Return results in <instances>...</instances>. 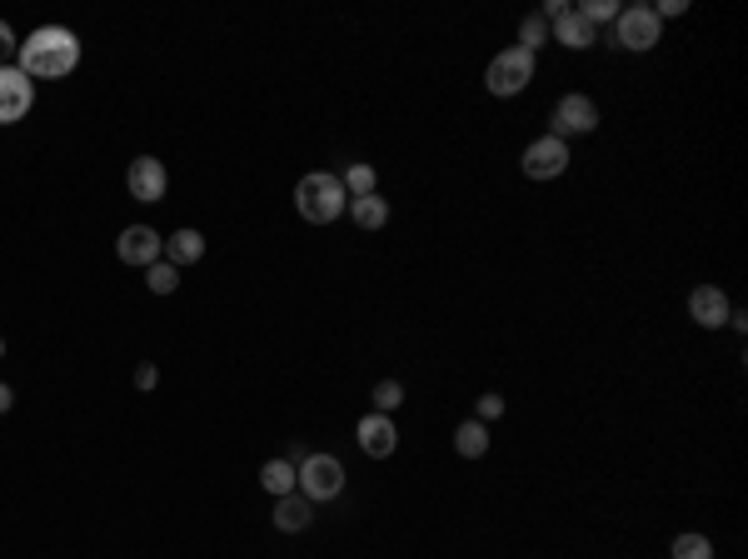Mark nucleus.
<instances>
[{"instance_id":"nucleus-17","label":"nucleus","mask_w":748,"mask_h":559,"mask_svg":"<svg viewBox=\"0 0 748 559\" xmlns=\"http://www.w3.org/2000/svg\"><path fill=\"white\" fill-rule=\"evenodd\" d=\"M350 215H355L360 230H384V220H389V200L374 190V195H365V200H350Z\"/></svg>"},{"instance_id":"nucleus-13","label":"nucleus","mask_w":748,"mask_h":559,"mask_svg":"<svg viewBox=\"0 0 748 559\" xmlns=\"http://www.w3.org/2000/svg\"><path fill=\"white\" fill-rule=\"evenodd\" d=\"M310 525H315V505H310L300 490L275 500V530H280V535H305Z\"/></svg>"},{"instance_id":"nucleus-26","label":"nucleus","mask_w":748,"mask_h":559,"mask_svg":"<svg viewBox=\"0 0 748 559\" xmlns=\"http://www.w3.org/2000/svg\"><path fill=\"white\" fill-rule=\"evenodd\" d=\"M15 50H20V40H15V30L0 20V65H10V60H15Z\"/></svg>"},{"instance_id":"nucleus-18","label":"nucleus","mask_w":748,"mask_h":559,"mask_svg":"<svg viewBox=\"0 0 748 559\" xmlns=\"http://www.w3.org/2000/svg\"><path fill=\"white\" fill-rule=\"evenodd\" d=\"M260 485H265L275 500H280V495H295V465H290V460H265Z\"/></svg>"},{"instance_id":"nucleus-3","label":"nucleus","mask_w":748,"mask_h":559,"mask_svg":"<svg viewBox=\"0 0 748 559\" xmlns=\"http://www.w3.org/2000/svg\"><path fill=\"white\" fill-rule=\"evenodd\" d=\"M295 490L310 500V505H330L345 495V465L335 455H310L300 470H295Z\"/></svg>"},{"instance_id":"nucleus-1","label":"nucleus","mask_w":748,"mask_h":559,"mask_svg":"<svg viewBox=\"0 0 748 559\" xmlns=\"http://www.w3.org/2000/svg\"><path fill=\"white\" fill-rule=\"evenodd\" d=\"M15 65H20L30 80H65V75L80 65V35L65 30V25H40L35 35L20 40Z\"/></svg>"},{"instance_id":"nucleus-9","label":"nucleus","mask_w":748,"mask_h":559,"mask_svg":"<svg viewBox=\"0 0 748 559\" xmlns=\"http://www.w3.org/2000/svg\"><path fill=\"white\" fill-rule=\"evenodd\" d=\"M30 105H35V80L20 65H0V125L25 120Z\"/></svg>"},{"instance_id":"nucleus-29","label":"nucleus","mask_w":748,"mask_h":559,"mask_svg":"<svg viewBox=\"0 0 748 559\" xmlns=\"http://www.w3.org/2000/svg\"><path fill=\"white\" fill-rule=\"evenodd\" d=\"M285 460H290V465H295V470H300V465H305V460H310V450H305V445H295V450H290V455H285Z\"/></svg>"},{"instance_id":"nucleus-32","label":"nucleus","mask_w":748,"mask_h":559,"mask_svg":"<svg viewBox=\"0 0 748 559\" xmlns=\"http://www.w3.org/2000/svg\"><path fill=\"white\" fill-rule=\"evenodd\" d=\"M0 355H5V340H0Z\"/></svg>"},{"instance_id":"nucleus-15","label":"nucleus","mask_w":748,"mask_h":559,"mask_svg":"<svg viewBox=\"0 0 748 559\" xmlns=\"http://www.w3.org/2000/svg\"><path fill=\"white\" fill-rule=\"evenodd\" d=\"M165 260H170L175 270L200 265V260H205V235H200V230H175V235L165 240Z\"/></svg>"},{"instance_id":"nucleus-8","label":"nucleus","mask_w":748,"mask_h":559,"mask_svg":"<svg viewBox=\"0 0 748 559\" xmlns=\"http://www.w3.org/2000/svg\"><path fill=\"white\" fill-rule=\"evenodd\" d=\"M519 170H524L529 180H559V175L569 170V145H564L559 135H539V140L524 150Z\"/></svg>"},{"instance_id":"nucleus-6","label":"nucleus","mask_w":748,"mask_h":559,"mask_svg":"<svg viewBox=\"0 0 748 559\" xmlns=\"http://www.w3.org/2000/svg\"><path fill=\"white\" fill-rule=\"evenodd\" d=\"M549 125H554L549 135H559V140H569V135H589V130H599V105H594L584 90L559 95V105H554V120H549Z\"/></svg>"},{"instance_id":"nucleus-10","label":"nucleus","mask_w":748,"mask_h":559,"mask_svg":"<svg viewBox=\"0 0 748 559\" xmlns=\"http://www.w3.org/2000/svg\"><path fill=\"white\" fill-rule=\"evenodd\" d=\"M160 250H165V240H160L150 225H125L120 240H115L120 265H135V270H150V265L160 260Z\"/></svg>"},{"instance_id":"nucleus-4","label":"nucleus","mask_w":748,"mask_h":559,"mask_svg":"<svg viewBox=\"0 0 748 559\" xmlns=\"http://www.w3.org/2000/svg\"><path fill=\"white\" fill-rule=\"evenodd\" d=\"M529 80H534V55L519 50V45L499 50V55L489 60V70H484V85H489V95H499V100L529 90Z\"/></svg>"},{"instance_id":"nucleus-5","label":"nucleus","mask_w":748,"mask_h":559,"mask_svg":"<svg viewBox=\"0 0 748 559\" xmlns=\"http://www.w3.org/2000/svg\"><path fill=\"white\" fill-rule=\"evenodd\" d=\"M659 25H664V20H659L649 5H624V10H619V20H614V45H619V50H639V55H644V50H654V45H659Z\"/></svg>"},{"instance_id":"nucleus-20","label":"nucleus","mask_w":748,"mask_h":559,"mask_svg":"<svg viewBox=\"0 0 748 559\" xmlns=\"http://www.w3.org/2000/svg\"><path fill=\"white\" fill-rule=\"evenodd\" d=\"M145 290H150V295H175V290H180V270H175L170 260H155V265L145 270Z\"/></svg>"},{"instance_id":"nucleus-22","label":"nucleus","mask_w":748,"mask_h":559,"mask_svg":"<svg viewBox=\"0 0 748 559\" xmlns=\"http://www.w3.org/2000/svg\"><path fill=\"white\" fill-rule=\"evenodd\" d=\"M370 400H374V415H389V420H394V410L404 405V385H399V380H379Z\"/></svg>"},{"instance_id":"nucleus-14","label":"nucleus","mask_w":748,"mask_h":559,"mask_svg":"<svg viewBox=\"0 0 748 559\" xmlns=\"http://www.w3.org/2000/svg\"><path fill=\"white\" fill-rule=\"evenodd\" d=\"M549 40H559V45H569V50H589V45L599 40V30L569 5V15H559V20L549 25Z\"/></svg>"},{"instance_id":"nucleus-28","label":"nucleus","mask_w":748,"mask_h":559,"mask_svg":"<svg viewBox=\"0 0 748 559\" xmlns=\"http://www.w3.org/2000/svg\"><path fill=\"white\" fill-rule=\"evenodd\" d=\"M649 10L664 20V15H684V10H689V0H659V5H649Z\"/></svg>"},{"instance_id":"nucleus-24","label":"nucleus","mask_w":748,"mask_h":559,"mask_svg":"<svg viewBox=\"0 0 748 559\" xmlns=\"http://www.w3.org/2000/svg\"><path fill=\"white\" fill-rule=\"evenodd\" d=\"M574 10H579V15H584V20L599 30V25H614L624 5H614V0H584V5H574Z\"/></svg>"},{"instance_id":"nucleus-23","label":"nucleus","mask_w":748,"mask_h":559,"mask_svg":"<svg viewBox=\"0 0 748 559\" xmlns=\"http://www.w3.org/2000/svg\"><path fill=\"white\" fill-rule=\"evenodd\" d=\"M669 555L674 559H714V545H709V535H679V540L669 545Z\"/></svg>"},{"instance_id":"nucleus-16","label":"nucleus","mask_w":748,"mask_h":559,"mask_svg":"<svg viewBox=\"0 0 748 559\" xmlns=\"http://www.w3.org/2000/svg\"><path fill=\"white\" fill-rule=\"evenodd\" d=\"M454 450H459L464 460H484V455H489V425L464 420V425L454 430Z\"/></svg>"},{"instance_id":"nucleus-21","label":"nucleus","mask_w":748,"mask_h":559,"mask_svg":"<svg viewBox=\"0 0 748 559\" xmlns=\"http://www.w3.org/2000/svg\"><path fill=\"white\" fill-rule=\"evenodd\" d=\"M539 45H549V20L534 10V15H524V20H519V50H529V55H534Z\"/></svg>"},{"instance_id":"nucleus-11","label":"nucleus","mask_w":748,"mask_h":559,"mask_svg":"<svg viewBox=\"0 0 748 559\" xmlns=\"http://www.w3.org/2000/svg\"><path fill=\"white\" fill-rule=\"evenodd\" d=\"M355 440H360V450L370 455V460H389L394 450H399V430H394V420L389 415H360V425H355Z\"/></svg>"},{"instance_id":"nucleus-2","label":"nucleus","mask_w":748,"mask_h":559,"mask_svg":"<svg viewBox=\"0 0 748 559\" xmlns=\"http://www.w3.org/2000/svg\"><path fill=\"white\" fill-rule=\"evenodd\" d=\"M295 205H300V215L310 225H330V220H340L350 210V195H345V185H340L335 170H310L295 185Z\"/></svg>"},{"instance_id":"nucleus-30","label":"nucleus","mask_w":748,"mask_h":559,"mask_svg":"<svg viewBox=\"0 0 748 559\" xmlns=\"http://www.w3.org/2000/svg\"><path fill=\"white\" fill-rule=\"evenodd\" d=\"M10 405H15V390H10V385H5V380H0V415H5V410H10Z\"/></svg>"},{"instance_id":"nucleus-27","label":"nucleus","mask_w":748,"mask_h":559,"mask_svg":"<svg viewBox=\"0 0 748 559\" xmlns=\"http://www.w3.org/2000/svg\"><path fill=\"white\" fill-rule=\"evenodd\" d=\"M160 385V370L145 360V365H135V390H155Z\"/></svg>"},{"instance_id":"nucleus-12","label":"nucleus","mask_w":748,"mask_h":559,"mask_svg":"<svg viewBox=\"0 0 748 559\" xmlns=\"http://www.w3.org/2000/svg\"><path fill=\"white\" fill-rule=\"evenodd\" d=\"M729 295L719 290V285H699L694 295H689V315H694V325H704V330H719V325H729Z\"/></svg>"},{"instance_id":"nucleus-25","label":"nucleus","mask_w":748,"mask_h":559,"mask_svg":"<svg viewBox=\"0 0 748 559\" xmlns=\"http://www.w3.org/2000/svg\"><path fill=\"white\" fill-rule=\"evenodd\" d=\"M499 415H504V395H494V390H489V395H479L474 420H479V425H489V420H499Z\"/></svg>"},{"instance_id":"nucleus-31","label":"nucleus","mask_w":748,"mask_h":559,"mask_svg":"<svg viewBox=\"0 0 748 559\" xmlns=\"http://www.w3.org/2000/svg\"><path fill=\"white\" fill-rule=\"evenodd\" d=\"M729 325H734V330L744 335V330H748V315H744V310H729Z\"/></svg>"},{"instance_id":"nucleus-7","label":"nucleus","mask_w":748,"mask_h":559,"mask_svg":"<svg viewBox=\"0 0 748 559\" xmlns=\"http://www.w3.org/2000/svg\"><path fill=\"white\" fill-rule=\"evenodd\" d=\"M125 190H130V200H140V205H160L165 190H170V170H165L155 155H135L130 170H125Z\"/></svg>"},{"instance_id":"nucleus-19","label":"nucleus","mask_w":748,"mask_h":559,"mask_svg":"<svg viewBox=\"0 0 748 559\" xmlns=\"http://www.w3.org/2000/svg\"><path fill=\"white\" fill-rule=\"evenodd\" d=\"M340 185H345V195H350V200H365V195H374V165L355 160L350 170H340Z\"/></svg>"}]
</instances>
